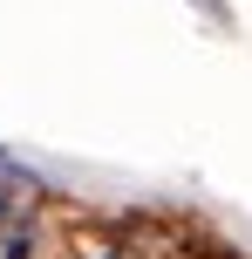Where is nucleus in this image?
Returning <instances> with one entry per match:
<instances>
[{
    "label": "nucleus",
    "mask_w": 252,
    "mask_h": 259,
    "mask_svg": "<svg viewBox=\"0 0 252 259\" xmlns=\"http://www.w3.org/2000/svg\"><path fill=\"white\" fill-rule=\"evenodd\" d=\"M34 205H41L34 178H27V170H14L7 157H0V252H7V259H27V225H34Z\"/></svg>",
    "instance_id": "f257e3e1"
}]
</instances>
